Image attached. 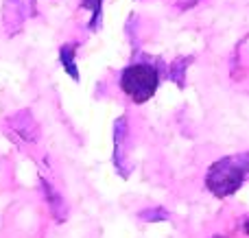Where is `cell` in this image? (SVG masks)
Wrapping results in <instances>:
<instances>
[{
	"instance_id": "cell-1",
	"label": "cell",
	"mask_w": 249,
	"mask_h": 238,
	"mask_svg": "<svg viewBox=\"0 0 249 238\" xmlns=\"http://www.w3.org/2000/svg\"><path fill=\"white\" fill-rule=\"evenodd\" d=\"M166 61L162 57L133 52L129 64L118 72V90L133 105H142L155 96L162 81H166Z\"/></svg>"
},
{
	"instance_id": "cell-2",
	"label": "cell",
	"mask_w": 249,
	"mask_h": 238,
	"mask_svg": "<svg viewBox=\"0 0 249 238\" xmlns=\"http://www.w3.org/2000/svg\"><path fill=\"white\" fill-rule=\"evenodd\" d=\"M249 179V151L223 155L212 162L203 175V186L214 199H232Z\"/></svg>"
},
{
	"instance_id": "cell-3",
	"label": "cell",
	"mask_w": 249,
	"mask_h": 238,
	"mask_svg": "<svg viewBox=\"0 0 249 238\" xmlns=\"http://www.w3.org/2000/svg\"><path fill=\"white\" fill-rule=\"evenodd\" d=\"M131 127H129V116L123 114L114 122V151H112V164L114 170L127 179L131 175Z\"/></svg>"
},
{
	"instance_id": "cell-4",
	"label": "cell",
	"mask_w": 249,
	"mask_h": 238,
	"mask_svg": "<svg viewBox=\"0 0 249 238\" xmlns=\"http://www.w3.org/2000/svg\"><path fill=\"white\" fill-rule=\"evenodd\" d=\"M4 131L18 147H29L39 140V125L31 114V109H20V112L11 114L4 120Z\"/></svg>"
},
{
	"instance_id": "cell-5",
	"label": "cell",
	"mask_w": 249,
	"mask_h": 238,
	"mask_svg": "<svg viewBox=\"0 0 249 238\" xmlns=\"http://www.w3.org/2000/svg\"><path fill=\"white\" fill-rule=\"evenodd\" d=\"M39 190H42V197L46 201L48 210H51V217L55 219V223H64L70 214V208L66 204V199L61 197V192L55 188V184H51V179L39 175Z\"/></svg>"
},
{
	"instance_id": "cell-6",
	"label": "cell",
	"mask_w": 249,
	"mask_h": 238,
	"mask_svg": "<svg viewBox=\"0 0 249 238\" xmlns=\"http://www.w3.org/2000/svg\"><path fill=\"white\" fill-rule=\"evenodd\" d=\"M0 13H2L4 33H7L9 37L20 33L22 26H24V20H26V4L22 2V0H4Z\"/></svg>"
},
{
	"instance_id": "cell-7",
	"label": "cell",
	"mask_w": 249,
	"mask_h": 238,
	"mask_svg": "<svg viewBox=\"0 0 249 238\" xmlns=\"http://www.w3.org/2000/svg\"><path fill=\"white\" fill-rule=\"evenodd\" d=\"M81 46V42H64L59 46V66L64 68V72L72 79L74 83H79V64H77V51Z\"/></svg>"
},
{
	"instance_id": "cell-8",
	"label": "cell",
	"mask_w": 249,
	"mask_h": 238,
	"mask_svg": "<svg viewBox=\"0 0 249 238\" xmlns=\"http://www.w3.org/2000/svg\"><path fill=\"white\" fill-rule=\"evenodd\" d=\"M195 64V55H184V57H175L171 64L166 66V81H173L179 90H186L188 83V68Z\"/></svg>"
},
{
	"instance_id": "cell-9",
	"label": "cell",
	"mask_w": 249,
	"mask_h": 238,
	"mask_svg": "<svg viewBox=\"0 0 249 238\" xmlns=\"http://www.w3.org/2000/svg\"><path fill=\"white\" fill-rule=\"evenodd\" d=\"M103 2L105 0H79V7L90 13V20H88V31L90 33H96L103 24Z\"/></svg>"
},
{
	"instance_id": "cell-10",
	"label": "cell",
	"mask_w": 249,
	"mask_h": 238,
	"mask_svg": "<svg viewBox=\"0 0 249 238\" xmlns=\"http://www.w3.org/2000/svg\"><path fill=\"white\" fill-rule=\"evenodd\" d=\"M171 210H166L164 205H151V208H142L138 212V219L144 223H166L171 221Z\"/></svg>"
},
{
	"instance_id": "cell-11",
	"label": "cell",
	"mask_w": 249,
	"mask_h": 238,
	"mask_svg": "<svg viewBox=\"0 0 249 238\" xmlns=\"http://www.w3.org/2000/svg\"><path fill=\"white\" fill-rule=\"evenodd\" d=\"M241 232H243V234H245V236L249 238V217H245V219H243V221H241Z\"/></svg>"
},
{
	"instance_id": "cell-12",
	"label": "cell",
	"mask_w": 249,
	"mask_h": 238,
	"mask_svg": "<svg viewBox=\"0 0 249 238\" xmlns=\"http://www.w3.org/2000/svg\"><path fill=\"white\" fill-rule=\"evenodd\" d=\"M210 238H228V236H223V234H212Z\"/></svg>"
}]
</instances>
